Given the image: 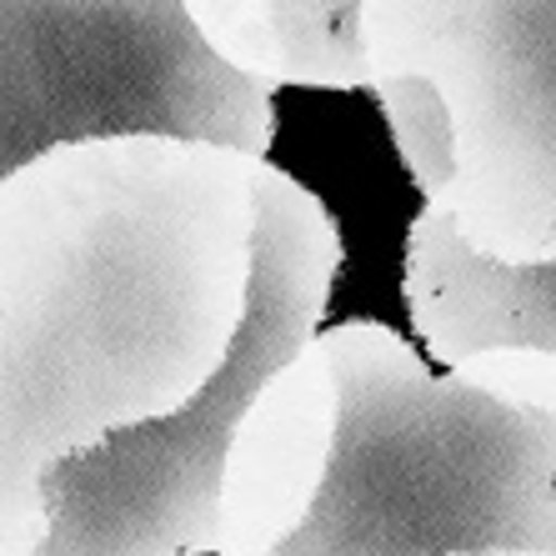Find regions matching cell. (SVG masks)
Listing matches in <instances>:
<instances>
[{"instance_id":"cell-3","label":"cell","mask_w":556,"mask_h":556,"mask_svg":"<svg viewBox=\"0 0 556 556\" xmlns=\"http://www.w3.org/2000/svg\"><path fill=\"white\" fill-rule=\"evenodd\" d=\"M376 101L471 256L556 266V0H366Z\"/></svg>"},{"instance_id":"cell-6","label":"cell","mask_w":556,"mask_h":556,"mask_svg":"<svg viewBox=\"0 0 556 556\" xmlns=\"http://www.w3.org/2000/svg\"><path fill=\"white\" fill-rule=\"evenodd\" d=\"M341 431V387L316 337L266 381L226 456L220 556H276L301 536L331 477Z\"/></svg>"},{"instance_id":"cell-8","label":"cell","mask_w":556,"mask_h":556,"mask_svg":"<svg viewBox=\"0 0 556 556\" xmlns=\"http://www.w3.org/2000/svg\"><path fill=\"white\" fill-rule=\"evenodd\" d=\"M211 51L261 91H376L366 0H191Z\"/></svg>"},{"instance_id":"cell-2","label":"cell","mask_w":556,"mask_h":556,"mask_svg":"<svg viewBox=\"0 0 556 556\" xmlns=\"http://www.w3.org/2000/svg\"><path fill=\"white\" fill-rule=\"evenodd\" d=\"M321 341L337 456L276 556H556V356L511 346L431 376L381 321Z\"/></svg>"},{"instance_id":"cell-5","label":"cell","mask_w":556,"mask_h":556,"mask_svg":"<svg viewBox=\"0 0 556 556\" xmlns=\"http://www.w3.org/2000/svg\"><path fill=\"white\" fill-rule=\"evenodd\" d=\"M91 141H195L266 161L276 105L211 51L191 0H5L0 170Z\"/></svg>"},{"instance_id":"cell-4","label":"cell","mask_w":556,"mask_h":556,"mask_svg":"<svg viewBox=\"0 0 556 556\" xmlns=\"http://www.w3.org/2000/svg\"><path fill=\"white\" fill-rule=\"evenodd\" d=\"M256 206L251 316L231 346V362L186 412L116 431L46 471L40 556H220L231 441L266 381L316 341L341 271L337 220L296 176L266 161Z\"/></svg>"},{"instance_id":"cell-7","label":"cell","mask_w":556,"mask_h":556,"mask_svg":"<svg viewBox=\"0 0 556 556\" xmlns=\"http://www.w3.org/2000/svg\"><path fill=\"white\" fill-rule=\"evenodd\" d=\"M402 291L416 331L446 371L511 346L556 356V266L506 271L471 256L431 206L406 231Z\"/></svg>"},{"instance_id":"cell-1","label":"cell","mask_w":556,"mask_h":556,"mask_svg":"<svg viewBox=\"0 0 556 556\" xmlns=\"http://www.w3.org/2000/svg\"><path fill=\"white\" fill-rule=\"evenodd\" d=\"M256 155L91 141L0 181V556L46 552L40 481L186 412L256 281Z\"/></svg>"}]
</instances>
